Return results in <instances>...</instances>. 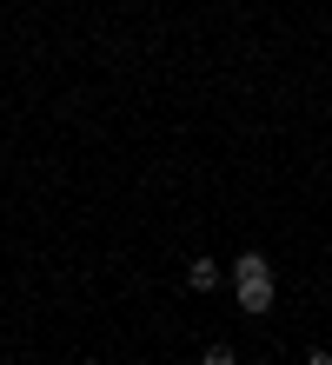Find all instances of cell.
I'll return each mask as SVG.
<instances>
[{
  "label": "cell",
  "mask_w": 332,
  "mask_h": 365,
  "mask_svg": "<svg viewBox=\"0 0 332 365\" xmlns=\"http://www.w3.org/2000/svg\"><path fill=\"white\" fill-rule=\"evenodd\" d=\"M279 306V286H273V279H239V312H273Z\"/></svg>",
  "instance_id": "obj_1"
},
{
  "label": "cell",
  "mask_w": 332,
  "mask_h": 365,
  "mask_svg": "<svg viewBox=\"0 0 332 365\" xmlns=\"http://www.w3.org/2000/svg\"><path fill=\"white\" fill-rule=\"evenodd\" d=\"M219 279H226V272H219V259H206V252L186 259V286H193V292H219Z\"/></svg>",
  "instance_id": "obj_2"
},
{
  "label": "cell",
  "mask_w": 332,
  "mask_h": 365,
  "mask_svg": "<svg viewBox=\"0 0 332 365\" xmlns=\"http://www.w3.org/2000/svg\"><path fill=\"white\" fill-rule=\"evenodd\" d=\"M226 272H233V286H239V279H273V259H266L259 246H246V252H239V259H233Z\"/></svg>",
  "instance_id": "obj_3"
},
{
  "label": "cell",
  "mask_w": 332,
  "mask_h": 365,
  "mask_svg": "<svg viewBox=\"0 0 332 365\" xmlns=\"http://www.w3.org/2000/svg\"><path fill=\"white\" fill-rule=\"evenodd\" d=\"M199 365H239V352H233V346H206V352H199Z\"/></svg>",
  "instance_id": "obj_4"
},
{
  "label": "cell",
  "mask_w": 332,
  "mask_h": 365,
  "mask_svg": "<svg viewBox=\"0 0 332 365\" xmlns=\"http://www.w3.org/2000/svg\"><path fill=\"white\" fill-rule=\"evenodd\" d=\"M306 365H332V352H326V346H313V352H306Z\"/></svg>",
  "instance_id": "obj_5"
}]
</instances>
